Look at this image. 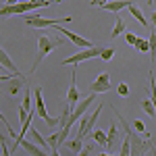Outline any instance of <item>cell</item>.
<instances>
[{"instance_id": "obj_21", "label": "cell", "mask_w": 156, "mask_h": 156, "mask_svg": "<svg viewBox=\"0 0 156 156\" xmlns=\"http://www.w3.org/2000/svg\"><path fill=\"white\" fill-rule=\"evenodd\" d=\"M25 94H23V102H21V108H25V110H27V112H29V110H31V90H29V87H25L23 90Z\"/></svg>"}, {"instance_id": "obj_29", "label": "cell", "mask_w": 156, "mask_h": 156, "mask_svg": "<svg viewBox=\"0 0 156 156\" xmlns=\"http://www.w3.org/2000/svg\"><path fill=\"white\" fill-rule=\"evenodd\" d=\"M137 40H140V37L135 36L133 31H127V34H125V42H127L129 46H135V44H137Z\"/></svg>"}, {"instance_id": "obj_7", "label": "cell", "mask_w": 156, "mask_h": 156, "mask_svg": "<svg viewBox=\"0 0 156 156\" xmlns=\"http://www.w3.org/2000/svg\"><path fill=\"white\" fill-rule=\"evenodd\" d=\"M25 23L34 29H42V27H54V25H60V23H71V17H62V19H44L40 15H29L25 17Z\"/></svg>"}, {"instance_id": "obj_31", "label": "cell", "mask_w": 156, "mask_h": 156, "mask_svg": "<svg viewBox=\"0 0 156 156\" xmlns=\"http://www.w3.org/2000/svg\"><path fill=\"white\" fill-rule=\"evenodd\" d=\"M0 146H2V154L0 156H11V150H9V144L6 142H0Z\"/></svg>"}, {"instance_id": "obj_9", "label": "cell", "mask_w": 156, "mask_h": 156, "mask_svg": "<svg viewBox=\"0 0 156 156\" xmlns=\"http://www.w3.org/2000/svg\"><path fill=\"white\" fill-rule=\"evenodd\" d=\"M36 9V4H31V2H17V4H12V6H0V17H12V15H25V12L34 11Z\"/></svg>"}, {"instance_id": "obj_25", "label": "cell", "mask_w": 156, "mask_h": 156, "mask_svg": "<svg viewBox=\"0 0 156 156\" xmlns=\"http://www.w3.org/2000/svg\"><path fill=\"white\" fill-rule=\"evenodd\" d=\"M112 56H115V48H102L100 50V58L102 60H112Z\"/></svg>"}, {"instance_id": "obj_8", "label": "cell", "mask_w": 156, "mask_h": 156, "mask_svg": "<svg viewBox=\"0 0 156 156\" xmlns=\"http://www.w3.org/2000/svg\"><path fill=\"white\" fill-rule=\"evenodd\" d=\"M100 46H92V48H85L81 52H77V54H73V56H67L65 60H60V65L62 67H67V65H79V62H83V60H90V58H96L100 56Z\"/></svg>"}, {"instance_id": "obj_14", "label": "cell", "mask_w": 156, "mask_h": 156, "mask_svg": "<svg viewBox=\"0 0 156 156\" xmlns=\"http://www.w3.org/2000/svg\"><path fill=\"white\" fill-rule=\"evenodd\" d=\"M19 146H21V148H23L29 156H48V152H46V150H42L40 146H36L34 142H29V140H21V142H19Z\"/></svg>"}, {"instance_id": "obj_32", "label": "cell", "mask_w": 156, "mask_h": 156, "mask_svg": "<svg viewBox=\"0 0 156 156\" xmlns=\"http://www.w3.org/2000/svg\"><path fill=\"white\" fill-rule=\"evenodd\" d=\"M90 154H92V146H83L81 152H79L77 156H90Z\"/></svg>"}, {"instance_id": "obj_36", "label": "cell", "mask_w": 156, "mask_h": 156, "mask_svg": "<svg viewBox=\"0 0 156 156\" xmlns=\"http://www.w3.org/2000/svg\"><path fill=\"white\" fill-rule=\"evenodd\" d=\"M19 0H6V6H12V4H17Z\"/></svg>"}, {"instance_id": "obj_13", "label": "cell", "mask_w": 156, "mask_h": 156, "mask_svg": "<svg viewBox=\"0 0 156 156\" xmlns=\"http://www.w3.org/2000/svg\"><path fill=\"white\" fill-rule=\"evenodd\" d=\"M131 4H133V0H108L106 4H102L100 9L102 11H110V12H119L121 9H127Z\"/></svg>"}, {"instance_id": "obj_18", "label": "cell", "mask_w": 156, "mask_h": 156, "mask_svg": "<svg viewBox=\"0 0 156 156\" xmlns=\"http://www.w3.org/2000/svg\"><path fill=\"white\" fill-rule=\"evenodd\" d=\"M127 9H129V12H131V17H135V19H137L140 23L144 25V27H150V23H148V19H146V17H144V12L140 11V6H137L135 2H133L131 6H127Z\"/></svg>"}, {"instance_id": "obj_26", "label": "cell", "mask_w": 156, "mask_h": 156, "mask_svg": "<svg viewBox=\"0 0 156 156\" xmlns=\"http://www.w3.org/2000/svg\"><path fill=\"white\" fill-rule=\"evenodd\" d=\"M0 123H2V125H4V129H6V133H9V135H11V137H15V140H17V133L12 131L11 129V123H9V121H6V117H4V115H2V112H0Z\"/></svg>"}, {"instance_id": "obj_3", "label": "cell", "mask_w": 156, "mask_h": 156, "mask_svg": "<svg viewBox=\"0 0 156 156\" xmlns=\"http://www.w3.org/2000/svg\"><path fill=\"white\" fill-rule=\"evenodd\" d=\"M92 104H96V94H90V96H85L83 100H79L77 102V106L71 110V115H69V121H67V125L62 127V131H71V127H73V123H77V121L83 117L85 112H87V108L92 106Z\"/></svg>"}, {"instance_id": "obj_41", "label": "cell", "mask_w": 156, "mask_h": 156, "mask_svg": "<svg viewBox=\"0 0 156 156\" xmlns=\"http://www.w3.org/2000/svg\"><path fill=\"white\" fill-rule=\"evenodd\" d=\"M110 156H117V154H110Z\"/></svg>"}, {"instance_id": "obj_40", "label": "cell", "mask_w": 156, "mask_h": 156, "mask_svg": "<svg viewBox=\"0 0 156 156\" xmlns=\"http://www.w3.org/2000/svg\"><path fill=\"white\" fill-rule=\"evenodd\" d=\"M54 2H62V0H54Z\"/></svg>"}, {"instance_id": "obj_34", "label": "cell", "mask_w": 156, "mask_h": 156, "mask_svg": "<svg viewBox=\"0 0 156 156\" xmlns=\"http://www.w3.org/2000/svg\"><path fill=\"white\" fill-rule=\"evenodd\" d=\"M148 23H150V27H156V11L150 15V21H148Z\"/></svg>"}, {"instance_id": "obj_16", "label": "cell", "mask_w": 156, "mask_h": 156, "mask_svg": "<svg viewBox=\"0 0 156 156\" xmlns=\"http://www.w3.org/2000/svg\"><path fill=\"white\" fill-rule=\"evenodd\" d=\"M29 142H31V140H34V144L36 146H40V148H42V150H48V142H46V140H44V137H42V133L37 131V129H34V127H29Z\"/></svg>"}, {"instance_id": "obj_28", "label": "cell", "mask_w": 156, "mask_h": 156, "mask_svg": "<svg viewBox=\"0 0 156 156\" xmlns=\"http://www.w3.org/2000/svg\"><path fill=\"white\" fill-rule=\"evenodd\" d=\"M131 127H133V131H137L140 135H144V133H146L144 121H140V119H135V121H133V125H131Z\"/></svg>"}, {"instance_id": "obj_17", "label": "cell", "mask_w": 156, "mask_h": 156, "mask_svg": "<svg viewBox=\"0 0 156 156\" xmlns=\"http://www.w3.org/2000/svg\"><path fill=\"white\" fill-rule=\"evenodd\" d=\"M117 140H119V129H117V123L110 125V129L106 133V148H117Z\"/></svg>"}, {"instance_id": "obj_35", "label": "cell", "mask_w": 156, "mask_h": 156, "mask_svg": "<svg viewBox=\"0 0 156 156\" xmlns=\"http://www.w3.org/2000/svg\"><path fill=\"white\" fill-rule=\"evenodd\" d=\"M48 156H60V152H58V150H50Z\"/></svg>"}, {"instance_id": "obj_30", "label": "cell", "mask_w": 156, "mask_h": 156, "mask_svg": "<svg viewBox=\"0 0 156 156\" xmlns=\"http://www.w3.org/2000/svg\"><path fill=\"white\" fill-rule=\"evenodd\" d=\"M117 92H119V96H129V87H127V83H119Z\"/></svg>"}, {"instance_id": "obj_1", "label": "cell", "mask_w": 156, "mask_h": 156, "mask_svg": "<svg viewBox=\"0 0 156 156\" xmlns=\"http://www.w3.org/2000/svg\"><path fill=\"white\" fill-rule=\"evenodd\" d=\"M112 112L117 115V119H119V123L123 125V129H125V137L129 140V148H131V154L129 156H144L148 150H152L154 148V140H152V135H150V131H146L144 135H140L137 131H133L131 123L129 121H125V117L121 115L117 108H112Z\"/></svg>"}, {"instance_id": "obj_33", "label": "cell", "mask_w": 156, "mask_h": 156, "mask_svg": "<svg viewBox=\"0 0 156 156\" xmlns=\"http://www.w3.org/2000/svg\"><path fill=\"white\" fill-rule=\"evenodd\" d=\"M108 0H90V6H96V9H100L102 4H106Z\"/></svg>"}, {"instance_id": "obj_19", "label": "cell", "mask_w": 156, "mask_h": 156, "mask_svg": "<svg viewBox=\"0 0 156 156\" xmlns=\"http://www.w3.org/2000/svg\"><path fill=\"white\" fill-rule=\"evenodd\" d=\"M148 44H150V60H156V29L150 27V37H148Z\"/></svg>"}, {"instance_id": "obj_37", "label": "cell", "mask_w": 156, "mask_h": 156, "mask_svg": "<svg viewBox=\"0 0 156 156\" xmlns=\"http://www.w3.org/2000/svg\"><path fill=\"white\" fill-rule=\"evenodd\" d=\"M152 2H154V0H146V4H148V6H152Z\"/></svg>"}, {"instance_id": "obj_4", "label": "cell", "mask_w": 156, "mask_h": 156, "mask_svg": "<svg viewBox=\"0 0 156 156\" xmlns=\"http://www.w3.org/2000/svg\"><path fill=\"white\" fill-rule=\"evenodd\" d=\"M0 83H2V90L9 94V96H17L21 90L27 83V77L25 75H0Z\"/></svg>"}, {"instance_id": "obj_27", "label": "cell", "mask_w": 156, "mask_h": 156, "mask_svg": "<svg viewBox=\"0 0 156 156\" xmlns=\"http://www.w3.org/2000/svg\"><path fill=\"white\" fill-rule=\"evenodd\" d=\"M142 108H144L146 115H150V117H156V110H154V106H152V102H150V100H144V102H142Z\"/></svg>"}, {"instance_id": "obj_20", "label": "cell", "mask_w": 156, "mask_h": 156, "mask_svg": "<svg viewBox=\"0 0 156 156\" xmlns=\"http://www.w3.org/2000/svg\"><path fill=\"white\" fill-rule=\"evenodd\" d=\"M123 31H125V21H123L121 17H117V21H115V27H112V31H110V37H112V40H117V37H119Z\"/></svg>"}, {"instance_id": "obj_23", "label": "cell", "mask_w": 156, "mask_h": 156, "mask_svg": "<svg viewBox=\"0 0 156 156\" xmlns=\"http://www.w3.org/2000/svg\"><path fill=\"white\" fill-rule=\"evenodd\" d=\"M67 148H69L71 152H75V154H79V152H81V148H83V142L75 137V140H71V142L67 144Z\"/></svg>"}, {"instance_id": "obj_24", "label": "cell", "mask_w": 156, "mask_h": 156, "mask_svg": "<svg viewBox=\"0 0 156 156\" xmlns=\"http://www.w3.org/2000/svg\"><path fill=\"white\" fill-rule=\"evenodd\" d=\"M137 52H150V44H148V37H140L137 44H135Z\"/></svg>"}, {"instance_id": "obj_10", "label": "cell", "mask_w": 156, "mask_h": 156, "mask_svg": "<svg viewBox=\"0 0 156 156\" xmlns=\"http://www.w3.org/2000/svg\"><path fill=\"white\" fill-rule=\"evenodd\" d=\"M79 100H81V94H79V90H77V69H73V73H71V85H69V90H67V106L75 108Z\"/></svg>"}, {"instance_id": "obj_38", "label": "cell", "mask_w": 156, "mask_h": 156, "mask_svg": "<svg viewBox=\"0 0 156 156\" xmlns=\"http://www.w3.org/2000/svg\"><path fill=\"white\" fill-rule=\"evenodd\" d=\"M98 156H110V154H106V152H100V154H98Z\"/></svg>"}, {"instance_id": "obj_12", "label": "cell", "mask_w": 156, "mask_h": 156, "mask_svg": "<svg viewBox=\"0 0 156 156\" xmlns=\"http://www.w3.org/2000/svg\"><path fill=\"white\" fill-rule=\"evenodd\" d=\"M92 94H104V92H110V73H100L96 77V81L90 85Z\"/></svg>"}, {"instance_id": "obj_5", "label": "cell", "mask_w": 156, "mask_h": 156, "mask_svg": "<svg viewBox=\"0 0 156 156\" xmlns=\"http://www.w3.org/2000/svg\"><path fill=\"white\" fill-rule=\"evenodd\" d=\"M100 112H102V104H98V106L94 108V112H92V115H87V112H85L83 117L79 119L77 140H81V142H83V137H85V135L94 131V125H96V121H98V117H100Z\"/></svg>"}, {"instance_id": "obj_22", "label": "cell", "mask_w": 156, "mask_h": 156, "mask_svg": "<svg viewBox=\"0 0 156 156\" xmlns=\"http://www.w3.org/2000/svg\"><path fill=\"white\" fill-rule=\"evenodd\" d=\"M92 137L96 144H100V148H106V133L104 131H92Z\"/></svg>"}, {"instance_id": "obj_2", "label": "cell", "mask_w": 156, "mask_h": 156, "mask_svg": "<svg viewBox=\"0 0 156 156\" xmlns=\"http://www.w3.org/2000/svg\"><path fill=\"white\" fill-rule=\"evenodd\" d=\"M62 42H65V40H60V37H48V36L37 37V58H36V62H34V67L29 69V75H34V73L37 71V67H40V62L46 58L54 48H58Z\"/></svg>"}, {"instance_id": "obj_6", "label": "cell", "mask_w": 156, "mask_h": 156, "mask_svg": "<svg viewBox=\"0 0 156 156\" xmlns=\"http://www.w3.org/2000/svg\"><path fill=\"white\" fill-rule=\"evenodd\" d=\"M34 100H36V115L40 119H44V123L48 127H58V117H50L48 110H46V104H44V96H42V87H36L34 90Z\"/></svg>"}, {"instance_id": "obj_39", "label": "cell", "mask_w": 156, "mask_h": 156, "mask_svg": "<svg viewBox=\"0 0 156 156\" xmlns=\"http://www.w3.org/2000/svg\"><path fill=\"white\" fill-rule=\"evenodd\" d=\"M150 152H152V156H156V150H154V148H152V150H150Z\"/></svg>"}, {"instance_id": "obj_11", "label": "cell", "mask_w": 156, "mask_h": 156, "mask_svg": "<svg viewBox=\"0 0 156 156\" xmlns=\"http://www.w3.org/2000/svg\"><path fill=\"white\" fill-rule=\"evenodd\" d=\"M54 29H56V31H60L62 36H67V37H69V40L73 42V44H75V46H79L81 50H85V48H92V46H94V44H92L90 40H83L81 36H77V34L69 31V29H67V27H62V25H54Z\"/></svg>"}, {"instance_id": "obj_15", "label": "cell", "mask_w": 156, "mask_h": 156, "mask_svg": "<svg viewBox=\"0 0 156 156\" xmlns=\"http://www.w3.org/2000/svg\"><path fill=\"white\" fill-rule=\"evenodd\" d=\"M0 67H4L6 71H9V75H19V69H17V65L11 60V56L4 52V50L0 48Z\"/></svg>"}]
</instances>
